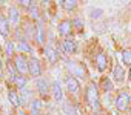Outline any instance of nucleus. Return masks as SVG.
<instances>
[{
  "label": "nucleus",
  "mask_w": 131,
  "mask_h": 115,
  "mask_svg": "<svg viewBox=\"0 0 131 115\" xmlns=\"http://www.w3.org/2000/svg\"><path fill=\"white\" fill-rule=\"evenodd\" d=\"M85 98H86V103H88L94 110H97V109L100 107V104H99V92H97L96 84H93V83H91V84L86 88Z\"/></svg>",
  "instance_id": "nucleus-1"
},
{
  "label": "nucleus",
  "mask_w": 131,
  "mask_h": 115,
  "mask_svg": "<svg viewBox=\"0 0 131 115\" xmlns=\"http://www.w3.org/2000/svg\"><path fill=\"white\" fill-rule=\"evenodd\" d=\"M14 68H16V71L20 74V75H23L25 72H28V60L25 59V55H16V59H14Z\"/></svg>",
  "instance_id": "nucleus-2"
},
{
  "label": "nucleus",
  "mask_w": 131,
  "mask_h": 115,
  "mask_svg": "<svg viewBox=\"0 0 131 115\" xmlns=\"http://www.w3.org/2000/svg\"><path fill=\"white\" fill-rule=\"evenodd\" d=\"M129 94H126V92H122L120 95H117V98H116V107L119 109V110H125L126 107H128V104H129Z\"/></svg>",
  "instance_id": "nucleus-3"
},
{
  "label": "nucleus",
  "mask_w": 131,
  "mask_h": 115,
  "mask_svg": "<svg viewBox=\"0 0 131 115\" xmlns=\"http://www.w3.org/2000/svg\"><path fill=\"white\" fill-rule=\"evenodd\" d=\"M28 72L32 75V77H39L42 74V69H40V65L36 59H31L28 60Z\"/></svg>",
  "instance_id": "nucleus-4"
},
{
  "label": "nucleus",
  "mask_w": 131,
  "mask_h": 115,
  "mask_svg": "<svg viewBox=\"0 0 131 115\" xmlns=\"http://www.w3.org/2000/svg\"><path fill=\"white\" fill-rule=\"evenodd\" d=\"M106 66H108V59H106V55H105L103 52H99V54L96 55V68H97L100 72H103V71L106 69Z\"/></svg>",
  "instance_id": "nucleus-5"
},
{
  "label": "nucleus",
  "mask_w": 131,
  "mask_h": 115,
  "mask_svg": "<svg viewBox=\"0 0 131 115\" xmlns=\"http://www.w3.org/2000/svg\"><path fill=\"white\" fill-rule=\"evenodd\" d=\"M68 69L76 75V77H85V68L76 62H70L68 63Z\"/></svg>",
  "instance_id": "nucleus-6"
},
{
  "label": "nucleus",
  "mask_w": 131,
  "mask_h": 115,
  "mask_svg": "<svg viewBox=\"0 0 131 115\" xmlns=\"http://www.w3.org/2000/svg\"><path fill=\"white\" fill-rule=\"evenodd\" d=\"M37 89H39V94L45 98V97L48 95L51 86H49V83L46 81V78H39V80H37Z\"/></svg>",
  "instance_id": "nucleus-7"
},
{
  "label": "nucleus",
  "mask_w": 131,
  "mask_h": 115,
  "mask_svg": "<svg viewBox=\"0 0 131 115\" xmlns=\"http://www.w3.org/2000/svg\"><path fill=\"white\" fill-rule=\"evenodd\" d=\"M51 92H52V98L56 100V101H60L62 98H63V92H62V86H60V83L56 80V81H52V84H51Z\"/></svg>",
  "instance_id": "nucleus-8"
},
{
  "label": "nucleus",
  "mask_w": 131,
  "mask_h": 115,
  "mask_svg": "<svg viewBox=\"0 0 131 115\" xmlns=\"http://www.w3.org/2000/svg\"><path fill=\"white\" fill-rule=\"evenodd\" d=\"M71 28H73V23L70 20H62L59 23V34L62 37H67L70 32H71Z\"/></svg>",
  "instance_id": "nucleus-9"
},
{
  "label": "nucleus",
  "mask_w": 131,
  "mask_h": 115,
  "mask_svg": "<svg viewBox=\"0 0 131 115\" xmlns=\"http://www.w3.org/2000/svg\"><path fill=\"white\" fill-rule=\"evenodd\" d=\"M67 89L70 91V94H77L79 92V81L74 77H68L67 78Z\"/></svg>",
  "instance_id": "nucleus-10"
},
{
  "label": "nucleus",
  "mask_w": 131,
  "mask_h": 115,
  "mask_svg": "<svg viewBox=\"0 0 131 115\" xmlns=\"http://www.w3.org/2000/svg\"><path fill=\"white\" fill-rule=\"evenodd\" d=\"M113 77H114V81H117V83H122V81L125 80V71H123V68H122L120 65H117V66L114 68Z\"/></svg>",
  "instance_id": "nucleus-11"
},
{
  "label": "nucleus",
  "mask_w": 131,
  "mask_h": 115,
  "mask_svg": "<svg viewBox=\"0 0 131 115\" xmlns=\"http://www.w3.org/2000/svg\"><path fill=\"white\" fill-rule=\"evenodd\" d=\"M63 49H65V52H67V54H74L76 49H77L76 41L73 38H67V40L63 41Z\"/></svg>",
  "instance_id": "nucleus-12"
},
{
  "label": "nucleus",
  "mask_w": 131,
  "mask_h": 115,
  "mask_svg": "<svg viewBox=\"0 0 131 115\" xmlns=\"http://www.w3.org/2000/svg\"><path fill=\"white\" fill-rule=\"evenodd\" d=\"M45 54H46V59H48L51 63H56V62H57V57H59V54H57V51H56L52 46H46V51H45Z\"/></svg>",
  "instance_id": "nucleus-13"
},
{
  "label": "nucleus",
  "mask_w": 131,
  "mask_h": 115,
  "mask_svg": "<svg viewBox=\"0 0 131 115\" xmlns=\"http://www.w3.org/2000/svg\"><path fill=\"white\" fill-rule=\"evenodd\" d=\"M9 32V23L5 17H0V34H2L3 37H6Z\"/></svg>",
  "instance_id": "nucleus-14"
},
{
  "label": "nucleus",
  "mask_w": 131,
  "mask_h": 115,
  "mask_svg": "<svg viewBox=\"0 0 131 115\" xmlns=\"http://www.w3.org/2000/svg\"><path fill=\"white\" fill-rule=\"evenodd\" d=\"M31 100H32V92H31V89L23 88V89H22V95H20V101H22V103H28V101H31Z\"/></svg>",
  "instance_id": "nucleus-15"
},
{
  "label": "nucleus",
  "mask_w": 131,
  "mask_h": 115,
  "mask_svg": "<svg viewBox=\"0 0 131 115\" xmlns=\"http://www.w3.org/2000/svg\"><path fill=\"white\" fill-rule=\"evenodd\" d=\"M8 98H9V101H11V104H13L14 107H17V106L20 104V97H19V94H17L16 91H9V92H8Z\"/></svg>",
  "instance_id": "nucleus-16"
},
{
  "label": "nucleus",
  "mask_w": 131,
  "mask_h": 115,
  "mask_svg": "<svg viewBox=\"0 0 131 115\" xmlns=\"http://www.w3.org/2000/svg\"><path fill=\"white\" fill-rule=\"evenodd\" d=\"M62 6H65V9L67 11H73L76 6H77V0H62V2H59Z\"/></svg>",
  "instance_id": "nucleus-17"
},
{
  "label": "nucleus",
  "mask_w": 131,
  "mask_h": 115,
  "mask_svg": "<svg viewBox=\"0 0 131 115\" xmlns=\"http://www.w3.org/2000/svg\"><path fill=\"white\" fill-rule=\"evenodd\" d=\"M40 107H42V101H40V100H34V103L31 104V112H32V115H39Z\"/></svg>",
  "instance_id": "nucleus-18"
},
{
  "label": "nucleus",
  "mask_w": 131,
  "mask_h": 115,
  "mask_svg": "<svg viewBox=\"0 0 131 115\" xmlns=\"http://www.w3.org/2000/svg\"><path fill=\"white\" fill-rule=\"evenodd\" d=\"M122 60L125 65H129L131 66V49H125L122 52Z\"/></svg>",
  "instance_id": "nucleus-19"
},
{
  "label": "nucleus",
  "mask_w": 131,
  "mask_h": 115,
  "mask_svg": "<svg viewBox=\"0 0 131 115\" xmlns=\"http://www.w3.org/2000/svg\"><path fill=\"white\" fill-rule=\"evenodd\" d=\"M100 86H102V89L103 91H113V81L110 80V78H103L102 80V83H100Z\"/></svg>",
  "instance_id": "nucleus-20"
},
{
  "label": "nucleus",
  "mask_w": 131,
  "mask_h": 115,
  "mask_svg": "<svg viewBox=\"0 0 131 115\" xmlns=\"http://www.w3.org/2000/svg\"><path fill=\"white\" fill-rule=\"evenodd\" d=\"M9 16H11V22H13V23H17V22H19V11H17L14 6L9 8Z\"/></svg>",
  "instance_id": "nucleus-21"
},
{
  "label": "nucleus",
  "mask_w": 131,
  "mask_h": 115,
  "mask_svg": "<svg viewBox=\"0 0 131 115\" xmlns=\"http://www.w3.org/2000/svg\"><path fill=\"white\" fill-rule=\"evenodd\" d=\"M17 48H19L22 52H29V51H31V46H29L25 40H20V43L17 45Z\"/></svg>",
  "instance_id": "nucleus-22"
},
{
  "label": "nucleus",
  "mask_w": 131,
  "mask_h": 115,
  "mask_svg": "<svg viewBox=\"0 0 131 115\" xmlns=\"http://www.w3.org/2000/svg\"><path fill=\"white\" fill-rule=\"evenodd\" d=\"M5 52H6V55H13V54H14V43H13V41H6V45H5Z\"/></svg>",
  "instance_id": "nucleus-23"
},
{
  "label": "nucleus",
  "mask_w": 131,
  "mask_h": 115,
  "mask_svg": "<svg viewBox=\"0 0 131 115\" xmlns=\"http://www.w3.org/2000/svg\"><path fill=\"white\" fill-rule=\"evenodd\" d=\"M14 83H16L19 88H22V89H23V88H25V84H26V78H25L23 75H20V77H17V78H16V81H14Z\"/></svg>",
  "instance_id": "nucleus-24"
},
{
  "label": "nucleus",
  "mask_w": 131,
  "mask_h": 115,
  "mask_svg": "<svg viewBox=\"0 0 131 115\" xmlns=\"http://www.w3.org/2000/svg\"><path fill=\"white\" fill-rule=\"evenodd\" d=\"M102 14H103V11H102L100 8H97V9H91V11H90V16H91L93 19H99Z\"/></svg>",
  "instance_id": "nucleus-25"
},
{
  "label": "nucleus",
  "mask_w": 131,
  "mask_h": 115,
  "mask_svg": "<svg viewBox=\"0 0 131 115\" xmlns=\"http://www.w3.org/2000/svg\"><path fill=\"white\" fill-rule=\"evenodd\" d=\"M63 109H65V112H67V115H74V107H73L70 103H65Z\"/></svg>",
  "instance_id": "nucleus-26"
},
{
  "label": "nucleus",
  "mask_w": 131,
  "mask_h": 115,
  "mask_svg": "<svg viewBox=\"0 0 131 115\" xmlns=\"http://www.w3.org/2000/svg\"><path fill=\"white\" fill-rule=\"evenodd\" d=\"M37 40H39V43L43 41V28L42 26H37Z\"/></svg>",
  "instance_id": "nucleus-27"
},
{
  "label": "nucleus",
  "mask_w": 131,
  "mask_h": 115,
  "mask_svg": "<svg viewBox=\"0 0 131 115\" xmlns=\"http://www.w3.org/2000/svg\"><path fill=\"white\" fill-rule=\"evenodd\" d=\"M73 25L76 26V29H77V31H82V28H83V23H82V20H80V19H76V20L73 22Z\"/></svg>",
  "instance_id": "nucleus-28"
},
{
  "label": "nucleus",
  "mask_w": 131,
  "mask_h": 115,
  "mask_svg": "<svg viewBox=\"0 0 131 115\" xmlns=\"http://www.w3.org/2000/svg\"><path fill=\"white\" fill-rule=\"evenodd\" d=\"M29 12L32 14V17H34V19H37V17H39V9H37V6H36V5H32V6L29 8Z\"/></svg>",
  "instance_id": "nucleus-29"
},
{
  "label": "nucleus",
  "mask_w": 131,
  "mask_h": 115,
  "mask_svg": "<svg viewBox=\"0 0 131 115\" xmlns=\"http://www.w3.org/2000/svg\"><path fill=\"white\" fill-rule=\"evenodd\" d=\"M22 6H25V8H31L32 6V2H29V0H22Z\"/></svg>",
  "instance_id": "nucleus-30"
},
{
  "label": "nucleus",
  "mask_w": 131,
  "mask_h": 115,
  "mask_svg": "<svg viewBox=\"0 0 131 115\" xmlns=\"http://www.w3.org/2000/svg\"><path fill=\"white\" fill-rule=\"evenodd\" d=\"M2 75H3V68H2V62H0V78H2Z\"/></svg>",
  "instance_id": "nucleus-31"
},
{
  "label": "nucleus",
  "mask_w": 131,
  "mask_h": 115,
  "mask_svg": "<svg viewBox=\"0 0 131 115\" xmlns=\"http://www.w3.org/2000/svg\"><path fill=\"white\" fill-rule=\"evenodd\" d=\"M19 115H26V113H25L23 110H20V112H19Z\"/></svg>",
  "instance_id": "nucleus-32"
},
{
  "label": "nucleus",
  "mask_w": 131,
  "mask_h": 115,
  "mask_svg": "<svg viewBox=\"0 0 131 115\" xmlns=\"http://www.w3.org/2000/svg\"><path fill=\"white\" fill-rule=\"evenodd\" d=\"M129 83H131V69H129Z\"/></svg>",
  "instance_id": "nucleus-33"
}]
</instances>
